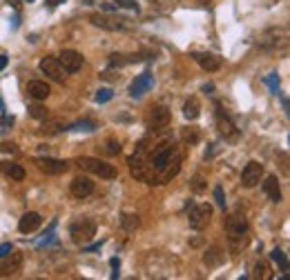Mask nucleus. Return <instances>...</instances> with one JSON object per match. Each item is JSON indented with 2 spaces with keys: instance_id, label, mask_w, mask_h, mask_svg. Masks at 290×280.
<instances>
[{
  "instance_id": "f257e3e1",
  "label": "nucleus",
  "mask_w": 290,
  "mask_h": 280,
  "mask_svg": "<svg viewBox=\"0 0 290 280\" xmlns=\"http://www.w3.org/2000/svg\"><path fill=\"white\" fill-rule=\"evenodd\" d=\"M136 152L145 156L148 165L152 167L154 174H157L159 185L170 183V180H172L174 176L179 174V169H181V160H183V156H181L179 147H177V145H174L170 138L159 140V143H154L152 147H148V143L143 140V143H138Z\"/></svg>"
},
{
  "instance_id": "f03ea898",
  "label": "nucleus",
  "mask_w": 290,
  "mask_h": 280,
  "mask_svg": "<svg viewBox=\"0 0 290 280\" xmlns=\"http://www.w3.org/2000/svg\"><path fill=\"white\" fill-rule=\"evenodd\" d=\"M226 233L230 238V242L235 245V251L239 249V245H246V233H248V220L239 214H232L224 220Z\"/></svg>"
},
{
  "instance_id": "7ed1b4c3",
  "label": "nucleus",
  "mask_w": 290,
  "mask_h": 280,
  "mask_svg": "<svg viewBox=\"0 0 290 280\" xmlns=\"http://www.w3.org/2000/svg\"><path fill=\"white\" fill-rule=\"evenodd\" d=\"M76 165H79L83 171H90V174L101 176V178H105V180L116 178V169H114V165L105 163V160H98V158H90V156H83V158L76 160Z\"/></svg>"
},
{
  "instance_id": "20e7f679",
  "label": "nucleus",
  "mask_w": 290,
  "mask_h": 280,
  "mask_svg": "<svg viewBox=\"0 0 290 280\" xmlns=\"http://www.w3.org/2000/svg\"><path fill=\"white\" fill-rule=\"evenodd\" d=\"M69 236H71V240L79 242V245H87V242L96 236V222L92 220V218H79V220L71 222Z\"/></svg>"
},
{
  "instance_id": "39448f33",
  "label": "nucleus",
  "mask_w": 290,
  "mask_h": 280,
  "mask_svg": "<svg viewBox=\"0 0 290 280\" xmlns=\"http://www.w3.org/2000/svg\"><path fill=\"white\" fill-rule=\"evenodd\" d=\"M210 220H212V207L210 205H196V207L190 209V214H188L190 227L196 229V231L205 229V227L210 225Z\"/></svg>"
},
{
  "instance_id": "423d86ee",
  "label": "nucleus",
  "mask_w": 290,
  "mask_h": 280,
  "mask_svg": "<svg viewBox=\"0 0 290 280\" xmlns=\"http://www.w3.org/2000/svg\"><path fill=\"white\" fill-rule=\"evenodd\" d=\"M263 178V165L257 163V160H250V163L243 167V174H241V185L248 187V189H252V187H257L261 183Z\"/></svg>"
},
{
  "instance_id": "0eeeda50",
  "label": "nucleus",
  "mask_w": 290,
  "mask_h": 280,
  "mask_svg": "<svg viewBox=\"0 0 290 280\" xmlns=\"http://www.w3.org/2000/svg\"><path fill=\"white\" fill-rule=\"evenodd\" d=\"M40 71H43L47 78L56 82H63L65 80V74L67 71L60 67L58 58H54V56H45V58H40Z\"/></svg>"
},
{
  "instance_id": "6e6552de",
  "label": "nucleus",
  "mask_w": 290,
  "mask_h": 280,
  "mask_svg": "<svg viewBox=\"0 0 290 280\" xmlns=\"http://www.w3.org/2000/svg\"><path fill=\"white\" fill-rule=\"evenodd\" d=\"M36 165H38L40 171L49 176H58V174H65L69 169V163L67 160H58V158H36Z\"/></svg>"
},
{
  "instance_id": "1a4fd4ad",
  "label": "nucleus",
  "mask_w": 290,
  "mask_h": 280,
  "mask_svg": "<svg viewBox=\"0 0 290 280\" xmlns=\"http://www.w3.org/2000/svg\"><path fill=\"white\" fill-rule=\"evenodd\" d=\"M170 124V111L165 107H152V111H150L148 116V127L152 129V131H161Z\"/></svg>"
},
{
  "instance_id": "9d476101",
  "label": "nucleus",
  "mask_w": 290,
  "mask_h": 280,
  "mask_svg": "<svg viewBox=\"0 0 290 280\" xmlns=\"http://www.w3.org/2000/svg\"><path fill=\"white\" fill-rule=\"evenodd\" d=\"M58 62H60V67H63L67 74H76V71L83 67V56L79 54V51H74V49H65L63 54L58 56Z\"/></svg>"
},
{
  "instance_id": "9b49d317",
  "label": "nucleus",
  "mask_w": 290,
  "mask_h": 280,
  "mask_svg": "<svg viewBox=\"0 0 290 280\" xmlns=\"http://www.w3.org/2000/svg\"><path fill=\"white\" fill-rule=\"evenodd\" d=\"M20 264H23V256L18 251L7 253L5 258H0V276H14V273H18Z\"/></svg>"
},
{
  "instance_id": "f8f14e48",
  "label": "nucleus",
  "mask_w": 290,
  "mask_h": 280,
  "mask_svg": "<svg viewBox=\"0 0 290 280\" xmlns=\"http://www.w3.org/2000/svg\"><path fill=\"white\" fill-rule=\"evenodd\" d=\"M152 85H154L152 74H150V71H145V74L136 76V80L132 82V87H129V96H132V98H141L143 93H148L150 89H152Z\"/></svg>"
},
{
  "instance_id": "ddd939ff",
  "label": "nucleus",
  "mask_w": 290,
  "mask_h": 280,
  "mask_svg": "<svg viewBox=\"0 0 290 280\" xmlns=\"http://www.w3.org/2000/svg\"><path fill=\"white\" fill-rule=\"evenodd\" d=\"M92 191H94V183H92L87 176H76V178L71 180V194H74L76 198H87Z\"/></svg>"
},
{
  "instance_id": "4468645a",
  "label": "nucleus",
  "mask_w": 290,
  "mask_h": 280,
  "mask_svg": "<svg viewBox=\"0 0 290 280\" xmlns=\"http://www.w3.org/2000/svg\"><path fill=\"white\" fill-rule=\"evenodd\" d=\"M216 127H219V133L228 140H235L237 138V127L232 124V120L228 116H224V111H216Z\"/></svg>"
},
{
  "instance_id": "2eb2a0df",
  "label": "nucleus",
  "mask_w": 290,
  "mask_h": 280,
  "mask_svg": "<svg viewBox=\"0 0 290 280\" xmlns=\"http://www.w3.org/2000/svg\"><path fill=\"white\" fill-rule=\"evenodd\" d=\"M192 58L199 62V65L203 67L205 71H210V74H212V71H216V69L221 67V60L216 58L214 54H208V51H196V54H192Z\"/></svg>"
},
{
  "instance_id": "dca6fc26",
  "label": "nucleus",
  "mask_w": 290,
  "mask_h": 280,
  "mask_svg": "<svg viewBox=\"0 0 290 280\" xmlns=\"http://www.w3.org/2000/svg\"><path fill=\"white\" fill-rule=\"evenodd\" d=\"M40 222H43V218H40V214H36V211H27L23 218H20L18 222V229L23 233H32L40 227Z\"/></svg>"
},
{
  "instance_id": "f3484780",
  "label": "nucleus",
  "mask_w": 290,
  "mask_h": 280,
  "mask_svg": "<svg viewBox=\"0 0 290 280\" xmlns=\"http://www.w3.org/2000/svg\"><path fill=\"white\" fill-rule=\"evenodd\" d=\"M27 93L34 98V100H45V98H49V85L47 82H43V80H32L27 85Z\"/></svg>"
},
{
  "instance_id": "a211bd4d",
  "label": "nucleus",
  "mask_w": 290,
  "mask_h": 280,
  "mask_svg": "<svg viewBox=\"0 0 290 280\" xmlns=\"http://www.w3.org/2000/svg\"><path fill=\"white\" fill-rule=\"evenodd\" d=\"M263 191L272 202H281V187H279L277 176H266V183H263Z\"/></svg>"
},
{
  "instance_id": "6ab92c4d",
  "label": "nucleus",
  "mask_w": 290,
  "mask_h": 280,
  "mask_svg": "<svg viewBox=\"0 0 290 280\" xmlns=\"http://www.w3.org/2000/svg\"><path fill=\"white\" fill-rule=\"evenodd\" d=\"M90 20H92V25H96V27H103V29H107V31L123 29V25H121V23H116V20L107 18V16H103V14H92V16H90Z\"/></svg>"
},
{
  "instance_id": "aec40b11",
  "label": "nucleus",
  "mask_w": 290,
  "mask_h": 280,
  "mask_svg": "<svg viewBox=\"0 0 290 280\" xmlns=\"http://www.w3.org/2000/svg\"><path fill=\"white\" fill-rule=\"evenodd\" d=\"M0 171H3L5 176H9L12 180H23L25 178V169L20 167L18 163H9V160H5V163H0Z\"/></svg>"
},
{
  "instance_id": "412c9836",
  "label": "nucleus",
  "mask_w": 290,
  "mask_h": 280,
  "mask_svg": "<svg viewBox=\"0 0 290 280\" xmlns=\"http://www.w3.org/2000/svg\"><path fill=\"white\" fill-rule=\"evenodd\" d=\"M203 262L208 264V267H219V264L224 262V249H221L219 245L210 247L208 251H205V256H203Z\"/></svg>"
},
{
  "instance_id": "4be33fe9",
  "label": "nucleus",
  "mask_w": 290,
  "mask_h": 280,
  "mask_svg": "<svg viewBox=\"0 0 290 280\" xmlns=\"http://www.w3.org/2000/svg\"><path fill=\"white\" fill-rule=\"evenodd\" d=\"M199 113H201L199 98H190V100L183 105V116L188 118V120H196V118H199Z\"/></svg>"
},
{
  "instance_id": "5701e85b",
  "label": "nucleus",
  "mask_w": 290,
  "mask_h": 280,
  "mask_svg": "<svg viewBox=\"0 0 290 280\" xmlns=\"http://www.w3.org/2000/svg\"><path fill=\"white\" fill-rule=\"evenodd\" d=\"M252 278H263V280L272 278L270 264H268V262H263V260H259V262L255 264V269H252Z\"/></svg>"
},
{
  "instance_id": "b1692460",
  "label": "nucleus",
  "mask_w": 290,
  "mask_h": 280,
  "mask_svg": "<svg viewBox=\"0 0 290 280\" xmlns=\"http://www.w3.org/2000/svg\"><path fill=\"white\" fill-rule=\"evenodd\" d=\"M121 225L125 231H134V229H138V225H141V218L134 216V214H125L121 220Z\"/></svg>"
},
{
  "instance_id": "393cba45",
  "label": "nucleus",
  "mask_w": 290,
  "mask_h": 280,
  "mask_svg": "<svg viewBox=\"0 0 290 280\" xmlns=\"http://www.w3.org/2000/svg\"><path fill=\"white\" fill-rule=\"evenodd\" d=\"M190 187H192L194 194H203L205 189H208V183H205V178L201 174H196L192 180H190Z\"/></svg>"
},
{
  "instance_id": "a878e982",
  "label": "nucleus",
  "mask_w": 290,
  "mask_h": 280,
  "mask_svg": "<svg viewBox=\"0 0 290 280\" xmlns=\"http://www.w3.org/2000/svg\"><path fill=\"white\" fill-rule=\"evenodd\" d=\"M29 116H32L34 120H47V109L43 105H32L29 107Z\"/></svg>"
},
{
  "instance_id": "bb28decb",
  "label": "nucleus",
  "mask_w": 290,
  "mask_h": 280,
  "mask_svg": "<svg viewBox=\"0 0 290 280\" xmlns=\"http://www.w3.org/2000/svg\"><path fill=\"white\" fill-rule=\"evenodd\" d=\"M63 129L67 131V124H65L63 120H54V122H47V124H45L43 131H45V133H49V136H51V133H60Z\"/></svg>"
},
{
  "instance_id": "cd10ccee",
  "label": "nucleus",
  "mask_w": 290,
  "mask_h": 280,
  "mask_svg": "<svg viewBox=\"0 0 290 280\" xmlns=\"http://www.w3.org/2000/svg\"><path fill=\"white\" fill-rule=\"evenodd\" d=\"M272 260L281 264V271H288V258H286V253H283L281 249H274L272 251Z\"/></svg>"
},
{
  "instance_id": "c85d7f7f",
  "label": "nucleus",
  "mask_w": 290,
  "mask_h": 280,
  "mask_svg": "<svg viewBox=\"0 0 290 280\" xmlns=\"http://www.w3.org/2000/svg\"><path fill=\"white\" fill-rule=\"evenodd\" d=\"M112 96H114V91L112 89H98L96 91V96H94V100L101 105V102H107V100H112Z\"/></svg>"
},
{
  "instance_id": "c756f323",
  "label": "nucleus",
  "mask_w": 290,
  "mask_h": 280,
  "mask_svg": "<svg viewBox=\"0 0 290 280\" xmlns=\"http://www.w3.org/2000/svg\"><path fill=\"white\" fill-rule=\"evenodd\" d=\"M118 152H121V143H118V140H107V143H105V154L116 156Z\"/></svg>"
},
{
  "instance_id": "7c9ffc66",
  "label": "nucleus",
  "mask_w": 290,
  "mask_h": 280,
  "mask_svg": "<svg viewBox=\"0 0 290 280\" xmlns=\"http://www.w3.org/2000/svg\"><path fill=\"white\" fill-rule=\"evenodd\" d=\"M183 140H185V143H190V145H194V143H199V133H196L194 129H185Z\"/></svg>"
},
{
  "instance_id": "2f4dec72",
  "label": "nucleus",
  "mask_w": 290,
  "mask_h": 280,
  "mask_svg": "<svg viewBox=\"0 0 290 280\" xmlns=\"http://www.w3.org/2000/svg\"><path fill=\"white\" fill-rule=\"evenodd\" d=\"M214 200H216V205H219L221 209H226V198H224V189H221L219 185L214 187Z\"/></svg>"
},
{
  "instance_id": "473e14b6",
  "label": "nucleus",
  "mask_w": 290,
  "mask_h": 280,
  "mask_svg": "<svg viewBox=\"0 0 290 280\" xmlns=\"http://www.w3.org/2000/svg\"><path fill=\"white\" fill-rule=\"evenodd\" d=\"M71 129H79V131H94L96 124H94V122H90V120H85V122H76Z\"/></svg>"
},
{
  "instance_id": "72a5a7b5",
  "label": "nucleus",
  "mask_w": 290,
  "mask_h": 280,
  "mask_svg": "<svg viewBox=\"0 0 290 280\" xmlns=\"http://www.w3.org/2000/svg\"><path fill=\"white\" fill-rule=\"evenodd\" d=\"M116 3H121V7L136 9V12H138V3H136V0H116Z\"/></svg>"
},
{
  "instance_id": "f704fd0d",
  "label": "nucleus",
  "mask_w": 290,
  "mask_h": 280,
  "mask_svg": "<svg viewBox=\"0 0 290 280\" xmlns=\"http://www.w3.org/2000/svg\"><path fill=\"white\" fill-rule=\"evenodd\" d=\"M0 149H3V152H7V154H16L18 152V147L14 143H3V145H0Z\"/></svg>"
},
{
  "instance_id": "c9c22d12",
  "label": "nucleus",
  "mask_w": 290,
  "mask_h": 280,
  "mask_svg": "<svg viewBox=\"0 0 290 280\" xmlns=\"http://www.w3.org/2000/svg\"><path fill=\"white\" fill-rule=\"evenodd\" d=\"M266 82H268V85H270V89H272L274 93H277V91H279V80H277V76H274V74H272L270 78H268V80H266Z\"/></svg>"
},
{
  "instance_id": "e433bc0d",
  "label": "nucleus",
  "mask_w": 290,
  "mask_h": 280,
  "mask_svg": "<svg viewBox=\"0 0 290 280\" xmlns=\"http://www.w3.org/2000/svg\"><path fill=\"white\" fill-rule=\"evenodd\" d=\"M12 124H14V116H3V131H7Z\"/></svg>"
},
{
  "instance_id": "4c0bfd02",
  "label": "nucleus",
  "mask_w": 290,
  "mask_h": 280,
  "mask_svg": "<svg viewBox=\"0 0 290 280\" xmlns=\"http://www.w3.org/2000/svg\"><path fill=\"white\" fill-rule=\"evenodd\" d=\"M7 253H12V245H0V258H5Z\"/></svg>"
},
{
  "instance_id": "58836bf2",
  "label": "nucleus",
  "mask_w": 290,
  "mask_h": 280,
  "mask_svg": "<svg viewBox=\"0 0 290 280\" xmlns=\"http://www.w3.org/2000/svg\"><path fill=\"white\" fill-rule=\"evenodd\" d=\"M7 67V56H0V71Z\"/></svg>"
},
{
  "instance_id": "ea45409f",
  "label": "nucleus",
  "mask_w": 290,
  "mask_h": 280,
  "mask_svg": "<svg viewBox=\"0 0 290 280\" xmlns=\"http://www.w3.org/2000/svg\"><path fill=\"white\" fill-rule=\"evenodd\" d=\"M60 3H63V0H47L49 7H56V5H60Z\"/></svg>"
},
{
  "instance_id": "a19ab883",
  "label": "nucleus",
  "mask_w": 290,
  "mask_h": 280,
  "mask_svg": "<svg viewBox=\"0 0 290 280\" xmlns=\"http://www.w3.org/2000/svg\"><path fill=\"white\" fill-rule=\"evenodd\" d=\"M3 107H5V105H3V100H0V109H3Z\"/></svg>"
}]
</instances>
